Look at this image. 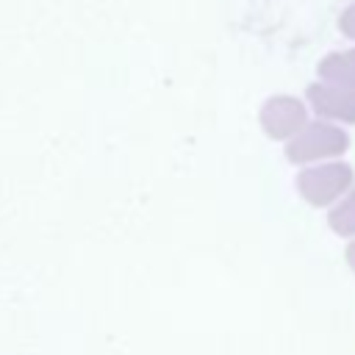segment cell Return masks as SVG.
Listing matches in <instances>:
<instances>
[{"label": "cell", "mask_w": 355, "mask_h": 355, "mask_svg": "<svg viewBox=\"0 0 355 355\" xmlns=\"http://www.w3.org/2000/svg\"><path fill=\"white\" fill-rule=\"evenodd\" d=\"M308 105L294 94H272L258 108V125L272 141H288L308 125Z\"/></svg>", "instance_id": "cell-3"}, {"label": "cell", "mask_w": 355, "mask_h": 355, "mask_svg": "<svg viewBox=\"0 0 355 355\" xmlns=\"http://www.w3.org/2000/svg\"><path fill=\"white\" fill-rule=\"evenodd\" d=\"M305 105L322 122H333L338 128L341 125H355V92L313 80V83L305 86Z\"/></svg>", "instance_id": "cell-4"}, {"label": "cell", "mask_w": 355, "mask_h": 355, "mask_svg": "<svg viewBox=\"0 0 355 355\" xmlns=\"http://www.w3.org/2000/svg\"><path fill=\"white\" fill-rule=\"evenodd\" d=\"M327 227L341 239H355V186L327 211Z\"/></svg>", "instance_id": "cell-6"}, {"label": "cell", "mask_w": 355, "mask_h": 355, "mask_svg": "<svg viewBox=\"0 0 355 355\" xmlns=\"http://www.w3.org/2000/svg\"><path fill=\"white\" fill-rule=\"evenodd\" d=\"M344 261H347V266H349V272L355 275V239H349V244L344 247Z\"/></svg>", "instance_id": "cell-8"}, {"label": "cell", "mask_w": 355, "mask_h": 355, "mask_svg": "<svg viewBox=\"0 0 355 355\" xmlns=\"http://www.w3.org/2000/svg\"><path fill=\"white\" fill-rule=\"evenodd\" d=\"M316 78L327 86H338L347 92H355V47L330 50L316 64Z\"/></svg>", "instance_id": "cell-5"}, {"label": "cell", "mask_w": 355, "mask_h": 355, "mask_svg": "<svg viewBox=\"0 0 355 355\" xmlns=\"http://www.w3.org/2000/svg\"><path fill=\"white\" fill-rule=\"evenodd\" d=\"M338 31L341 36H347L349 42H355V0L344 6V11L338 14Z\"/></svg>", "instance_id": "cell-7"}, {"label": "cell", "mask_w": 355, "mask_h": 355, "mask_svg": "<svg viewBox=\"0 0 355 355\" xmlns=\"http://www.w3.org/2000/svg\"><path fill=\"white\" fill-rule=\"evenodd\" d=\"M294 183H297V194L311 208H330L355 186V169L341 158L322 161V164L302 166Z\"/></svg>", "instance_id": "cell-2"}, {"label": "cell", "mask_w": 355, "mask_h": 355, "mask_svg": "<svg viewBox=\"0 0 355 355\" xmlns=\"http://www.w3.org/2000/svg\"><path fill=\"white\" fill-rule=\"evenodd\" d=\"M349 150V133L333 122L322 119H308V125L286 141V161L294 166H311L322 161H336Z\"/></svg>", "instance_id": "cell-1"}]
</instances>
